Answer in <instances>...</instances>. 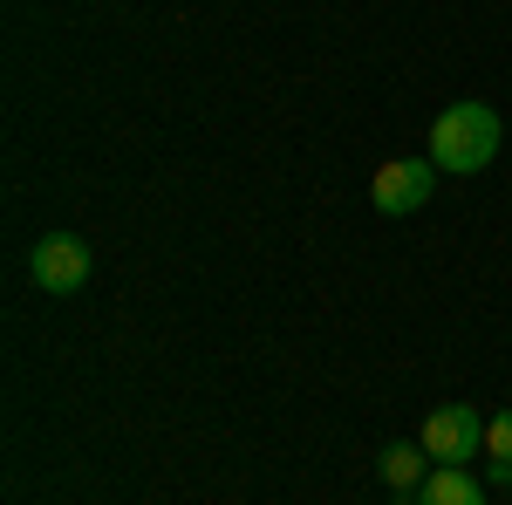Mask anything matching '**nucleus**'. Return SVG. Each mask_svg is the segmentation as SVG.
<instances>
[{"label":"nucleus","instance_id":"nucleus-1","mask_svg":"<svg viewBox=\"0 0 512 505\" xmlns=\"http://www.w3.org/2000/svg\"><path fill=\"white\" fill-rule=\"evenodd\" d=\"M499 144H506V123H499L492 103H451V110L431 123L424 157H431L437 171H451V178H478V171L499 157Z\"/></svg>","mask_w":512,"mask_h":505},{"label":"nucleus","instance_id":"nucleus-2","mask_svg":"<svg viewBox=\"0 0 512 505\" xmlns=\"http://www.w3.org/2000/svg\"><path fill=\"white\" fill-rule=\"evenodd\" d=\"M437 198V164L431 157H390L376 178H369V205L383 212V219H410V212H424Z\"/></svg>","mask_w":512,"mask_h":505},{"label":"nucleus","instance_id":"nucleus-3","mask_svg":"<svg viewBox=\"0 0 512 505\" xmlns=\"http://www.w3.org/2000/svg\"><path fill=\"white\" fill-rule=\"evenodd\" d=\"M424 451H431V465H472L478 451H485V417H478L472 403H444L424 417V437H417Z\"/></svg>","mask_w":512,"mask_h":505},{"label":"nucleus","instance_id":"nucleus-4","mask_svg":"<svg viewBox=\"0 0 512 505\" xmlns=\"http://www.w3.org/2000/svg\"><path fill=\"white\" fill-rule=\"evenodd\" d=\"M89 267H96V253H89L76 233H48V239H35V253H28V280H35L41 294H76L82 280H89Z\"/></svg>","mask_w":512,"mask_h":505},{"label":"nucleus","instance_id":"nucleus-5","mask_svg":"<svg viewBox=\"0 0 512 505\" xmlns=\"http://www.w3.org/2000/svg\"><path fill=\"white\" fill-rule=\"evenodd\" d=\"M424 505H485V485L458 465H437L431 478H424Z\"/></svg>","mask_w":512,"mask_h":505},{"label":"nucleus","instance_id":"nucleus-6","mask_svg":"<svg viewBox=\"0 0 512 505\" xmlns=\"http://www.w3.org/2000/svg\"><path fill=\"white\" fill-rule=\"evenodd\" d=\"M424 458H431L424 444H390L376 471H383V485H390V492H417V485H424Z\"/></svg>","mask_w":512,"mask_h":505},{"label":"nucleus","instance_id":"nucleus-7","mask_svg":"<svg viewBox=\"0 0 512 505\" xmlns=\"http://www.w3.org/2000/svg\"><path fill=\"white\" fill-rule=\"evenodd\" d=\"M485 458H492V485H506L512 478V410L485 417Z\"/></svg>","mask_w":512,"mask_h":505},{"label":"nucleus","instance_id":"nucleus-8","mask_svg":"<svg viewBox=\"0 0 512 505\" xmlns=\"http://www.w3.org/2000/svg\"><path fill=\"white\" fill-rule=\"evenodd\" d=\"M506 492H512V478H506Z\"/></svg>","mask_w":512,"mask_h":505}]
</instances>
